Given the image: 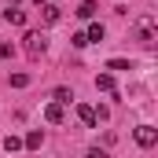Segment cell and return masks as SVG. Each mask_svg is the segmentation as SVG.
I'll return each instance as SVG.
<instances>
[{
  "instance_id": "6da1fadb",
  "label": "cell",
  "mask_w": 158,
  "mask_h": 158,
  "mask_svg": "<svg viewBox=\"0 0 158 158\" xmlns=\"http://www.w3.org/2000/svg\"><path fill=\"white\" fill-rule=\"evenodd\" d=\"M44 52H48V37H44V33H26V55L37 59Z\"/></svg>"
},
{
  "instance_id": "7a4b0ae2",
  "label": "cell",
  "mask_w": 158,
  "mask_h": 158,
  "mask_svg": "<svg viewBox=\"0 0 158 158\" xmlns=\"http://www.w3.org/2000/svg\"><path fill=\"white\" fill-rule=\"evenodd\" d=\"M136 37L143 40V44H147V48H151V44H155V19H151V15H143V19H140V22H136Z\"/></svg>"
},
{
  "instance_id": "3957f363",
  "label": "cell",
  "mask_w": 158,
  "mask_h": 158,
  "mask_svg": "<svg viewBox=\"0 0 158 158\" xmlns=\"http://www.w3.org/2000/svg\"><path fill=\"white\" fill-rule=\"evenodd\" d=\"M132 136H136L140 147H155V143H158V129H155V125H136Z\"/></svg>"
},
{
  "instance_id": "277c9868",
  "label": "cell",
  "mask_w": 158,
  "mask_h": 158,
  "mask_svg": "<svg viewBox=\"0 0 158 158\" xmlns=\"http://www.w3.org/2000/svg\"><path fill=\"white\" fill-rule=\"evenodd\" d=\"M63 118H66V107H63V103H48V107H44V121L59 125Z\"/></svg>"
},
{
  "instance_id": "5b68a950",
  "label": "cell",
  "mask_w": 158,
  "mask_h": 158,
  "mask_svg": "<svg viewBox=\"0 0 158 158\" xmlns=\"http://www.w3.org/2000/svg\"><path fill=\"white\" fill-rule=\"evenodd\" d=\"M77 118L88 125V129H96L99 121H96V107H88V103H77Z\"/></svg>"
},
{
  "instance_id": "8992f818",
  "label": "cell",
  "mask_w": 158,
  "mask_h": 158,
  "mask_svg": "<svg viewBox=\"0 0 158 158\" xmlns=\"http://www.w3.org/2000/svg\"><path fill=\"white\" fill-rule=\"evenodd\" d=\"M59 15H63V11H59V4H40V22H48V26H52V22H59Z\"/></svg>"
},
{
  "instance_id": "52a82bcc",
  "label": "cell",
  "mask_w": 158,
  "mask_h": 158,
  "mask_svg": "<svg viewBox=\"0 0 158 158\" xmlns=\"http://www.w3.org/2000/svg\"><path fill=\"white\" fill-rule=\"evenodd\" d=\"M4 19H7L11 26H26V11H19V7H7V11H4Z\"/></svg>"
},
{
  "instance_id": "ba28073f",
  "label": "cell",
  "mask_w": 158,
  "mask_h": 158,
  "mask_svg": "<svg viewBox=\"0 0 158 158\" xmlns=\"http://www.w3.org/2000/svg\"><path fill=\"white\" fill-rule=\"evenodd\" d=\"M40 143H44V132H37V129H33V132H26V140H22V147H30V151H37Z\"/></svg>"
},
{
  "instance_id": "9c48e42d",
  "label": "cell",
  "mask_w": 158,
  "mask_h": 158,
  "mask_svg": "<svg viewBox=\"0 0 158 158\" xmlns=\"http://www.w3.org/2000/svg\"><path fill=\"white\" fill-rule=\"evenodd\" d=\"M96 15V0H81V7H77V19H92Z\"/></svg>"
},
{
  "instance_id": "30bf717a",
  "label": "cell",
  "mask_w": 158,
  "mask_h": 158,
  "mask_svg": "<svg viewBox=\"0 0 158 158\" xmlns=\"http://www.w3.org/2000/svg\"><path fill=\"white\" fill-rule=\"evenodd\" d=\"M96 88H99V92H114V77H110V74H99V77H96Z\"/></svg>"
},
{
  "instance_id": "8fae6325",
  "label": "cell",
  "mask_w": 158,
  "mask_h": 158,
  "mask_svg": "<svg viewBox=\"0 0 158 158\" xmlns=\"http://www.w3.org/2000/svg\"><path fill=\"white\" fill-rule=\"evenodd\" d=\"M103 33H107V30H103V26H99V22H92V26H88V33H85V37H88V44H92V40H103Z\"/></svg>"
},
{
  "instance_id": "7c38bea8",
  "label": "cell",
  "mask_w": 158,
  "mask_h": 158,
  "mask_svg": "<svg viewBox=\"0 0 158 158\" xmlns=\"http://www.w3.org/2000/svg\"><path fill=\"white\" fill-rule=\"evenodd\" d=\"M70 99H74V92H70V88H55V103H63V107H66Z\"/></svg>"
},
{
  "instance_id": "4fadbf2b",
  "label": "cell",
  "mask_w": 158,
  "mask_h": 158,
  "mask_svg": "<svg viewBox=\"0 0 158 158\" xmlns=\"http://www.w3.org/2000/svg\"><path fill=\"white\" fill-rule=\"evenodd\" d=\"M4 147L15 155V151H22V140H19V136H7V140H4Z\"/></svg>"
},
{
  "instance_id": "5bb4252c",
  "label": "cell",
  "mask_w": 158,
  "mask_h": 158,
  "mask_svg": "<svg viewBox=\"0 0 158 158\" xmlns=\"http://www.w3.org/2000/svg\"><path fill=\"white\" fill-rule=\"evenodd\" d=\"M15 55V44L11 40H0V59H11Z\"/></svg>"
},
{
  "instance_id": "9a60e30c",
  "label": "cell",
  "mask_w": 158,
  "mask_h": 158,
  "mask_svg": "<svg viewBox=\"0 0 158 158\" xmlns=\"http://www.w3.org/2000/svg\"><path fill=\"white\" fill-rule=\"evenodd\" d=\"M11 85H15V88H26V85H30V74H11Z\"/></svg>"
},
{
  "instance_id": "2e32d148",
  "label": "cell",
  "mask_w": 158,
  "mask_h": 158,
  "mask_svg": "<svg viewBox=\"0 0 158 158\" xmlns=\"http://www.w3.org/2000/svg\"><path fill=\"white\" fill-rule=\"evenodd\" d=\"M107 70H132V66H129L125 59H110V63H107Z\"/></svg>"
},
{
  "instance_id": "e0dca14e",
  "label": "cell",
  "mask_w": 158,
  "mask_h": 158,
  "mask_svg": "<svg viewBox=\"0 0 158 158\" xmlns=\"http://www.w3.org/2000/svg\"><path fill=\"white\" fill-rule=\"evenodd\" d=\"M70 44H74V48H85V44H88V37H85V33H74V37H70Z\"/></svg>"
},
{
  "instance_id": "ac0fdd59",
  "label": "cell",
  "mask_w": 158,
  "mask_h": 158,
  "mask_svg": "<svg viewBox=\"0 0 158 158\" xmlns=\"http://www.w3.org/2000/svg\"><path fill=\"white\" fill-rule=\"evenodd\" d=\"M85 158H110V155H107V151H99V147H92V151H88Z\"/></svg>"
},
{
  "instance_id": "d6986e66",
  "label": "cell",
  "mask_w": 158,
  "mask_h": 158,
  "mask_svg": "<svg viewBox=\"0 0 158 158\" xmlns=\"http://www.w3.org/2000/svg\"><path fill=\"white\" fill-rule=\"evenodd\" d=\"M7 4H19V0H7Z\"/></svg>"
}]
</instances>
